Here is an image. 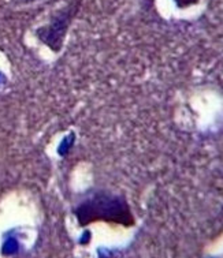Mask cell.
<instances>
[{
  "instance_id": "cell-1",
  "label": "cell",
  "mask_w": 223,
  "mask_h": 258,
  "mask_svg": "<svg viewBox=\"0 0 223 258\" xmlns=\"http://www.w3.org/2000/svg\"><path fill=\"white\" fill-rule=\"evenodd\" d=\"M77 217L81 225L93 221H109L118 224H133L128 202L122 197L111 196L109 192H96L95 196L81 202L77 208Z\"/></svg>"
},
{
  "instance_id": "cell-2",
  "label": "cell",
  "mask_w": 223,
  "mask_h": 258,
  "mask_svg": "<svg viewBox=\"0 0 223 258\" xmlns=\"http://www.w3.org/2000/svg\"><path fill=\"white\" fill-rule=\"evenodd\" d=\"M80 7L81 2L76 0V2H70L69 5H66L61 10H58L51 17L49 24L44 25L36 30V36L53 52H59L63 45L67 29L70 28L73 19L78 14Z\"/></svg>"
},
{
  "instance_id": "cell-3",
  "label": "cell",
  "mask_w": 223,
  "mask_h": 258,
  "mask_svg": "<svg viewBox=\"0 0 223 258\" xmlns=\"http://www.w3.org/2000/svg\"><path fill=\"white\" fill-rule=\"evenodd\" d=\"M174 3H176L180 9H186V7H190V6L199 3V0H174Z\"/></svg>"
},
{
  "instance_id": "cell-4",
  "label": "cell",
  "mask_w": 223,
  "mask_h": 258,
  "mask_svg": "<svg viewBox=\"0 0 223 258\" xmlns=\"http://www.w3.org/2000/svg\"><path fill=\"white\" fill-rule=\"evenodd\" d=\"M25 2H34V0H25Z\"/></svg>"
}]
</instances>
